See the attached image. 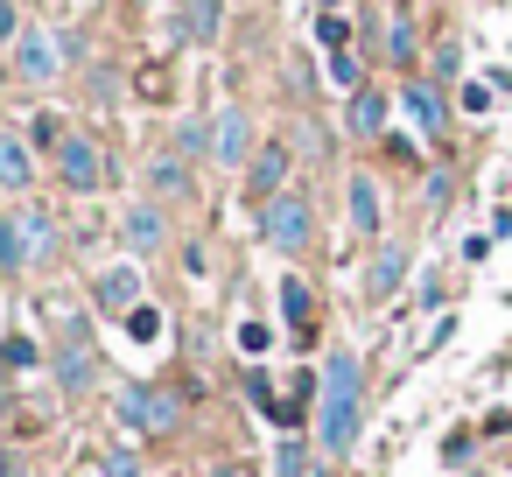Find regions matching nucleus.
I'll return each instance as SVG.
<instances>
[{"mask_svg": "<svg viewBox=\"0 0 512 477\" xmlns=\"http://www.w3.org/2000/svg\"><path fill=\"white\" fill-rule=\"evenodd\" d=\"M323 71H330V85H351V92L365 85V78H358V57H351V50H337V57L323 64Z\"/></svg>", "mask_w": 512, "mask_h": 477, "instance_id": "obj_29", "label": "nucleus"}, {"mask_svg": "<svg viewBox=\"0 0 512 477\" xmlns=\"http://www.w3.org/2000/svg\"><path fill=\"white\" fill-rule=\"evenodd\" d=\"M463 113H491V85H463Z\"/></svg>", "mask_w": 512, "mask_h": 477, "instance_id": "obj_34", "label": "nucleus"}, {"mask_svg": "<svg viewBox=\"0 0 512 477\" xmlns=\"http://www.w3.org/2000/svg\"><path fill=\"white\" fill-rule=\"evenodd\" d=\"M148 190H155V204H183L197 183H190V162L176 155V148H155L148 155Z\"/></svg>", "mask_w": 512, "mask_h": 477, "instance_id": "obj_16", "label": "nucleus"}, {"mask_svg": "<svg viewBox=\"0 0 512 477\" xmlns=\"http://www.w3.org/2000/svg\"><path fill=\"white\" fill-rule=\"evenodd\" d=\"M50 379H57V393H64V400H92V393H99L106 365H99V351H92V337H85L78 323L57 337V351H50Z\"/></svg>", "mask_w": 512, "mask_h": 477, "instance_id": "obj_3", "label": "nucleus"}, {"mask_svg": "<svg viewBox=\"0 0 512 477\" xmlns=\"http://www.w3.org/2000/svg\"><path fill=\"white\" fill-rule=\"evenodd\" d=\"M162 8H169V0H162Z\"/></svg>", "mask_w": 512, "mask_h": 477, "instance_id": "obj_36", "label": "nucleus"}, {"mask_svg": "<svg viewBox=\"0 0 512 477\" xmlns=\"http://www.w3.org/2000/svg\"><path fill=\"white\" fill-rule=\"evenodd\" d=\"M225 29V0H176V36L183 43H218Z\"/></svg>", "mask_w": 512, "mask_h": 477, "instance_id": "obj_18", "label": "nucleus"}, {"mask_svg": "<svg viewBox=\"0 0 512 477\" xmlns=\"http://www.w3.org/2000/svg\"><path fill=\"white\" fill-rule=\"evenodd\" d=\"M386 50H393V64H414V22L407 15L386 22Z\"/></svg>", "mask_w": 512, "mask_h": 477, "instance_id": "obj_24", "label": "nucleus"}, {"mask_svg": "<svg viewBox=\"0 0 512 477\" xmlns=\"http://www.w3.org/2000/svg\"><path fill=\"white\" fill-rule=\"evenodd\" d=\"M22 141H29L36 155H57V148L71 141V127H64V113H29V127H22Z\"/></svg>", "mask_w": 512, "mask_h": 477, "instance_id": "obj_19", "label": "nucleus"}, {"mask_svg": "<svg viewBox=\"0 0 512 477\" xmlns=\"http://www.w3.org/2000/svg\"><path fill=\"white\" fill-rule=\"evenodd\" d=\"M15 218H22V274H29V267H50L57 246H64V225H57L43 204H22Z\"/></svg>", "mask_w": 512, "mask_h": 477, "instance_id": "obj_9", "label": "nucleus"}, {"mask_svg": "<svg viewBox=\"0 0 512 477\" xmlns=\"http://www.w3.org/2000/svg\"><path fill=\"white\" fill-rule=\"evenodd\" d=\"M141 99H169V71H141Z\"/></svg>", "mask_w": 512, "mask_h": 477, "instance_id": "obj_33", "label": "nucleus"}, {"mask_svg": "<svg viewBox=\"0 0 512 477\" xmlns=\"http://www.w3.org/2000/svg\"><path fill=\"white\" fill-rule=\"evenodd\" d=\"M253 148H260L253 113H246V106H218V113H211V162H218V169H246Z\"/></svg>", "mask_w": 512, "mask_h": 477, "instance_id": "obj_7", "label": "nucleus"}, {"mask_svg": "<svg viewBox=\"0 0 512 477\" xmlns=\"http://www.w3.org/2000/svg\"><path fill=\"white\" fill-rule=\"evenodd\" d=\"M274 477H309V449H302L295 435L274 442Z\"/></svg>", "mask_w": 512, "mask_h": 477, "instance_id": "obj_23", "label": "nucleus"}, {"mask_svg": "<svg viewBox=\"0 0 512 477\" xmlns=\"http://www.w3.org/2000/svg\"><path fill=\"white\" fill-rule=\"evenodd\" d=\"M358 421H365V372H358V358L337 344V351H330V365H323V393H316V442H323V456H330V463H337V456H351Z\"/></svg>", "mask_w": 512, "mask_h": 477, "instance_id": "obj_1", "label": "nucleus"}, {"mask_svg": "<svg viewBox=\"0 0 512 477\" xmlns=\"http://www.w3.org/2000/svg\"><path fill=\"white\" fill-rule=\"evenodd\" d=\"M267 344H274V330H267V323H239V351H253V358H260Z\"/></svg>", "mask_w": 512, "mask_h": 477, "instance_id": "obj_31", "label": "nucleus"}, {"mask_svg": "<svg viewBox=\"0 0 512 477\" xmlns=\"http://www.w3.org/2000/svg\"><path fill=\"white\" fill-rule=\"evenodd\" d=\"M113 414H120L134 435H176V428H183V400L162 393V386H141V379H127V386L113 393Z\"/></svg>", "mask_w": 512, "mask_h": 477, "instance_id": "obj_4", "label": "nucleus"}, {"mask_svg": "<svg viewBox=\"0 0 512 477\" xmlns=\"http://www.w3.org/2000/svg\"><path fill=\"white\" fill-rule=\"evenodd\" d=\"M400 113H407L428 141H442V127H449V99L435 92V78H407V85H400Z\"/></svg>", "mask_w": 512, "mask_h": 477, "instance_id": "obj_10", "label": "nucleus"}, {"mask_svg": "<svg viewBox=\"0 0 512 477\" xmlns=\"http://www.w3.org/2000/svg\"><path fill=\"white\" fill-rule=\"evenodd\" d=\"M99 477H141V456H134L127 442H113V449L99 456Z\"/></svg>", "mask_w": 512, "mask_h": 477, "instance_id": "obj_25", "label": "nucleus"}, {"mask_svg": "<svg viewBox=\"0 0 512 477\" xmlns=\"http://www.w3.org/2000/svg\"><path fill=\"white\" fill-rule=\"evenodd\" d=\"M0 274H22V218L0 211Z\"/></svg>", "mask_w": 512, "mask_h": 477, "instance_id": "obj_21", "label": "nucleus"}, {"mask_svg": "<svg viewBox=\"0 0 512 477\" xmlns=\"http://www.w3.org/2000/svg\"><path fill=\"white\" fill-rule=\"evenodd\" d=\"M407 267H414V253H407L400 239H386V246L372 253V267H365V295H372V302L400 295V288H407Z\"/></svg>", "mask_w": 512, "mask_h": 477, "instance_id": "obj_15", "label": "nucleus"}, {"mask_svg": "<svg viewBox=\"0 0 512 477\" xmlns=\"http://www.w3.org/2000/svg\"><path fill=\"white\" fill-rule=\"evenodd\" d=\"M50 169H57V183H64L71 197H99V190L113 183V155H106L92 134H71V141L50 155Z\"/></svg>", "mask_w": 512, "mask_h": 477, "instance_id": "obj_5", "label": "nucleus"}, {"mask_svg": "<svg viewBox=\"0 0 512 477\" xmlns=\"http://www.w3.org/2000/svg\"><path fill=\"white\" fill-rule=\"evenodd\" d=\"M183 162H211V127L204 120H176V141H169Z\"/></svg>", "mask_w": 512, "mask_h": 477, "instance_id": "obj_20", "label": "nucleus"}, {"mask_svg": "<svg viewBox=\"0 0 512 477\" xmlns=\"http://www.w3.org/2000/svg\"><path fill=\"white\" fill-rule=\"evenodd\" d=\"M127 337L155 344V337H162V309H148V302H141V309H127Z\"/></svg>", "mask_w": 512, "mask_h": 477, "instance_id": "obj_26", "label": "nucleus"}, {"mask_svg": "<svg viewBox=\"0 0 512 477\" xmlns=\"http://www.w3.org/2000/svg\"><path fill=\"white\" fill-rule=\"evenodd\" d=\"M29 190H36V148L15 127H0V197H29Z\"/></svg>", "mask_w": 512, "mask_h": 477, "instance_id": "obj_11", "label": "nucleus"}, {"mask_svg": "<svg viewBox=\"0 0 512 477\" xmlns=\"http://www.w3.org/2000/svg\"><path fill=\"white\" fill-rule=\"evenodd\" d=\"M211 477H246V470H239V463H225V470H211Z\"/></svg>", "mask_w": 512, "mask_h": 477, "instance_id": "obj_35", "label": "nucleus"}, {"mask_svg": "<svg viewBox=\"0 0 512 477\" xmlns=\"http://www.w3.org/2000/svg\"><path fill=\"white\" fill-rule=\"evenodd\" d=\"M281 309H288L295 337H309V309H316V302H309V288H302V281H281Z\"/></svg>", "mask_w": 512, "mask_h": 477, "instance_id": "obj_22", "label": "nucleus"}, {"mask_svg": "<svg viewBox=\"0 0 512 477\" xmlns=\"http://www.w3.org/2000/svg\"><path fill=\"white\" fill-rule=\"evenodd\" d=\"M22 29H29V22H22V8H15V0H0V50H15V43H22Z\"/></svg>", "mask_w": 512, "mask_h": 477, "instance_id": "obj_27", "label": "nucleus"}, {"mask_svg": "<svg viewBox=\"0 0 512 477\" xmlns=\"http://www.w3.org/2000/svg\"><path fill=\"white\" fill-rule=\"evenodd\" d=\"M8 365L29 372V365H36V344H29V337H8Z\"/></svg>", "mask_w": 512, "mask_h": 477, "instance_id": "obj_32", "label": "nucleus"}, {"mask_svg": "<svg viewBox=\"0 0 512 477\" xmlns=\"http://www.w3.org/2000/svg\"><path fill=\"white\" fill-rule=\"evenodd\" d=\"M260 239L274 246V253H302L309 239H316V204L302 197V190H281V197H267L260 204Z\"/></svg>", "mask_w": 512, "mask_h": 477, "instance_id": "obj_2", "label": "nucleus"}, {"mask_svg": "<svg viewBox=\"0 0 512 477\" xmlns=\"http://www.w3.org/2000/svg\"><path fill=\"white\" fill-rule=\"evenodd\" d=\"M288 169H295V155H288L281 141H260V148H253V162H246V190L267 204V197H281V190H288Z\"/></svg>", "mask_w": 512, "mask_h": 477, "instance_id": "obj_12", "label": "nucleus"}, {"mask_svg": "<svg viewBox=\"0 0 512 477\" xmlns=\"http://www.w3.org/2000/svg\"><path fill=\"white\" fill-rule=\"evenodd\" d=\"M120 239H127V253H162V246H169V211H162L155 197L127 204V211H120Z\"/></svg>", "mask_w": 512, "mask_h": 477, "instance_id": "obj_8", "label": "nucleus"}, {"mask_svg": "<svg viewBox=\"0 0 512 477\" xmlns=\"http://www.w3.org/2000/svg\"><path fill=\"white\" fill-rule=\"evenodd\" d=\"M344 134H351V141H386V85H358V92H351Z\"/></svg>", "mask_w": 512, "mask_h": 477, "instance_id": "obj_17", "label": "nucleus"}, {"mask_svg": "<svg viewBox=\"0 0 512 477\" xmlns=\"http://www.w3.org/2000/svg\"><path fill=\"white\" fill-rule=\"evenodd\" d=\"M8 57H15V78H22V85H50V78L64 71V36L43 29V22H29L22 43H15Z\"/></svg>", "mask_w": 512, "mask_h": 477, "instance_id": "obj_6", "label": "nucleus"}, {"mask_svg": "<svg viewBox=\"0 0 512 477\" xmlns=\"http://www.w3.org/2000/svg\"><path fill=\"white\" fill-rule=\"evenodd\" d=\"M344 204H351V232H358V239H379V232H386V204H379V176H365V169H358V176L344 183Z\"/></svg>", "mask_w": 512, "mask_h": 477, "instance_id": "obj_14", "label": "nucleus"}, {"mask_svg": "<svg viewBox=\"0 0 512 477\" xmlns=\"http://www.w3.org/2000/svg\"><path fill=\"white\" fill-rule=\"evenodd\" d=\"M456 71H463V43H442V50H435V78H442V85H449V78H456Z\"/></svg>", "mask_w": 512, "mask_h": 477, "instance_id": "obj_30", "label": "nucleus"}, {"mask_svg": "<svg viewBox=\"0 0 512 477\" xmlns=\"http://www.w3.org/2000/svg\"><path fill=\"white\" fill-rule=\"evenodd\" d=\"M92 302L106 309V316H127V309H141V267H99L92 274Z\"/></svg>", "mask_w": 512, "mask_h": 477, "instance_id": "obj_13", "label": "nucleus"}, {"mask_svg": "<svg viewBox=\"0 0 512 477\" xmlns=\"http://www.w3.org/2000/svg\"><path fill=\"white\" fill-rule=\"evenodd\" d=\"M344 36H351V22H344V15H323V22H316V43H323L330 57L344 50Z\"/></svg>", "mask_w": 512, "mask_h": 477, "instance_id": "obj_28", "label": "nucleus"}]
</instances>
